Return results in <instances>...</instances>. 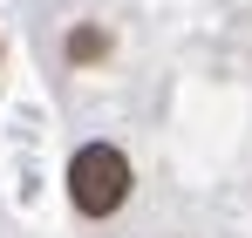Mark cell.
<instances>
[{"label": "cell", "instance_id": "cell-1", "mask_svg": "<svg viewBox=\"0 0 252 238\" xmlns=\"http://www.w3.org/2000/svg\"><path fill=\"white\" fill-rule=\"evenodd\" d=\"M129 157L116 143H82L75 157H68V204L82 211V218H116L129 204Z\"/></svg>", "mask_w": 252, "mask_h": 238}, {"label": "cell", "instance_id": "cell-2", "mask_svg": "<svg viewBox=\"0 0 252 238\" xmlns=\"http://www.w3.org/2000/svg\"><path fill=\"white\" fill-rule=\"evenodd\" d=\"M68 55H75V61H95V55H102V34H95V28L68 34Z\"/></svg>", "mask_w": 252, "mask_h": 238}]
</instances>
